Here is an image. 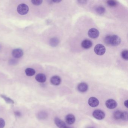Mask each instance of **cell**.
I'll use <instances>...</instances> for the list:
<instances>
[{
    "mask_svg": "<svg viewBox=\"0 0 128 128\" xmlns=\"http://www.w3.org/2000/svg\"><path fill=\"white\" fill-rule=\"evenodd\" d=\"M17 63V61L16 60H10V64L12 65H13V64H16Z\"/></svg>",
    "mask_w": 128,
    "mask_h": 128,
    "instance_id": "4316f807",
    "label": "cell"
},
{
    "mask_svg": "<svg viewBox=\"0 0 128 128\" xmlns=\"http://www.w3.org/2000/svg\"><path fill=\"white\" fill-rule=\"evenodd\" d=\"M54 123L56 126L59 128H66V127L65 123L58 117L55 118Z\"/></svg>",
    "mask_w": 128,
    "mask_h": 128,
    "instance_id": "30bf717a",
    "label": "cell"
},
{
    "mask_svg": "<svg viewBox=\"0 0 128 128\" xmlns=\"http://www.w3.org/2000/svg\"><path fill=\"white\" fill-rule=\"evenodd\" d=\"M15 114L17 115V116H20L21 115V114L20 112H15Z\"/></svg>",
    "mask_w": 128,
    "mask_h": 128,
    "instance_id": "f1b7e54d",
    "label": "cell"
},
{
    "mask_svg": "<svg viewBox=\"0 0 128 128\" xmlns=\"http://www.w3.org/2000/svg\"><path fill=\"white\" fill-rule=\"evenodd\" d=\"M94 52L98 55H103L106 52V48L104 46L101 44H98L94 48Z\"/></svg>",
    "mask_w": 128,
    "mask_h": 128,
    "instance_id": "7a4b0ae2",
    "label": "cell"
},
{
    "mask_svg": "<svg viewBox=\"0 0 128 128\" xmlns=\"http://www.w3.org/2000/svg\"><path fill=\"white\" fill-rule=\"evenodd\" d=\"M88 89L87 84L85 83H81L78 86V90L81 92H84L87 91Z\"/></svg>",
    "mask_w": 128,
    "mask_h": 128,
    "instance_id": "9c48e42d",
    "label": "cell"
},
{
    "mask_svg": "<svg viewBox=\"0 0 128 128\" xmlns=\"http://www.w3.org/2000/svg\"><path fill=\"white\" fill-rule=\"evenodd\" d=\"M59 40L56 38H53L50 40V44L53 47H56L59 43Z\"/></svg>",
    "mask_w": 128,
    "mask_h": 128,
    "instance_id": "2e32d148",
    "label": "cell"
},
{
    "mask_svg": "<svg viewBox=\"0 0 128 128\" xmlns=\"http://www.w3.org/2000/svg\"><path fill=\"white\" fill-rule=\"evenodd\" d=\"M76 118L72 114H68L66 117V120L68 124L71 125L73 124L75 121Z\"/></svg>",
    "mask_w": 128,
    "mask_h": 128,
    "instance_id": "4fadbf2b",
    "label": "cell"
},
{
    "mask_svg": "<svg viewBox=\"0 0 128 128\" xmlns=\"http://www.w3.org/2000/svg\"><path fill=\"white\" fill-rule=\"evenodd\" d=\"M121 42L120 38L116 35L111 36V38L110 45L113 46H117L119 45Z\"/></svg>",
    "mask_w": 128,
    "mask_h": 128,
    "instance_id": "277c9868",
    "label": "cell"
},
{
    "mask_svg": "<svg viewBox=\"0 0 128 128\" xmlns=\"http://www.w3.org/2000/svg\"><path fill=\"white\" fill-rule=\"evenodd\" d=\"M61 0H53V2H54L56 3H58L60 2H61Z\"/></svg>",
    "mask_w": 128,
    "mask_h": 128,
    "instance_id": "f546056e",
    "label": "cell"
},
{
    "mask_svg": "<svg viewBox=\"0 0 128 128\" xmlns=\"http://www.w3.org/2000/svg\"><path fill=\"white\" fill-rule=\"evenodd\" d=\"M88 103L90 106L93 108H95L98 105L99 102L96 97H91L89 98Z\"/></svg>",
    "mask_w": 128,
    "mask_h": 128,
    "instance_id": "52a82bcc",
    "label": "cell"
},
{
    "mask_svg": "<svg viewBox=\"0 0 128 128\" xmlns=\"http://www.w3.org/2000/svg\"><path fill=\"white\" fill-rule=\"evenodd\" d=\"M99 32L98 30L95 28H92L89 30L88 32V35L91 38H96L99 36Z\"/></svg>",
    "mask_w": 128,
    "mask_h": 128,
    "instance_id": "5b68a950",
    "label": "cell"
},
{
    "mask_svg": "<svg viewBox=\"0 0 128 128\" xmlns=\"http://www.w3.org/2000/svg\"><path fill=\"white\" fill-rule=\"evenodd\" d=\"M92 115L94 117L98 120H102L104 118L105 114L104 112L100 110H96L93 112Z\"/></svg>",
    "mask_w": 128,
    "mask_h": 128,
    "instance_id": "3957f363",
    "label": "cell"
},
{
    "mask_svg": "<svg viewBox=\"0 0 128 128\" xmlns=\"http://www.w3.org/2000/svg\"><path fill=\"white\" fill-rule=\"evenodd\" d=\"M81 46L82 48L84 49H89L92 47V43L89 40H85L82 42Z\"/></svg>",
    "mask_w": 128,
    "mask_h": 128,
    "instance_id": "8fae6325",
    "label": "cell"
},
{
    "mask_svg": "<svg viewBox=\"0 0 128 128\" xmlns=\"http://www.w3.org/2000/svg\"><path fill=\"white\" fill-rule=\"evenodd\" d=\"M26 75L28 76H32L34 75L36 73V71L34 69L28 68L25 70Z\"/></svg>",
    "mask_w": 128,
    "mask_h": 128,
    "instance_id": "9a60e30c",
    "label": "cell"
},
{
    "mask_svg": "<svg viewBox=\"0 0 128 128\" xmlns=\"http://www.w3.org/2000/svg\"><path fill=\"white\" fill-rule=\"evenodd\" d=\"M111 38V36H106L104 39V41L105 43L106 44L108 45H110Z\"/></svg>",
    "mask_w": 128,
    "mask_h": 128,
    "instance_id": "603a6c76",
    "label": "cell"
},
{
    "mask_svg": "<svg viewBox=\"0 0 128 128\" xmlns=\"http://www.w3.org/2000/svg\"><path fill=\"white\" fill-rule=\"evenodd\" d=\"M66 128H71V127H68V126H66Z\"/></svg>",
    "mask_w": 128,
    "mask_h": 128,
    "instance_id": "4dcf8cb0",
    "label": "cell"
},
{
    "mask_svg": "<svg viewBox=\"0 0 128 128\" xmlns=\"http://www.w3.org/2000/svg\"><path fill=\"white\" fill-rule=\"evenodd\" d=\"M96 12L100 14H103L105 12V9L102 6H98L96 8Z\"/></svg>",
    "mask_w": 128,
    "mask_h": 128,
    "instance_id": "d6986e66",
    "label": "cell"
},
{
    "mask_svg": "<svg viewBox=\"0 0 128 128\" xmlns=\"http://www.w3.org/2000/svg\"><path fill=\"white\" fill-rule=\"evenodd\" d=\"M24 52L20 48H16L12 50V55L16 58H19L23 56Z\"/></svg>",
    "mask_w": 128,
    "mask_h": 128,
    "instance_id": "ba28073f",
    "label": "cell"
},
{
    "mask_svg": "<svg viewBox=\"0 0 128 128\" xmlns=\"http://www.w3.org/2000/svg\"><path fill=\"white\" fill-rule=\"evenodd\" d=\"M1 96L3 98L5 99V100L6 101V102H8V103H14V102H13V100H11V99L10 98L8 97H7V96H3V95H2Z\"/></svg>",
    "mask_w": 128,
    "mask_h": 128,
    "instance_id": "d4e9b609",
    "label": "cell"
},
{
    "mask_svg": "<svg viewBox=\"0 0 128 128\" xmlns=\"http://www.w3.org/2000/svg\"><path fill=\"white\" fill-rule=\"evenodd\" d=\"M107 4L111 7H114L117 6L118 3L115 0H108L107 1Z\"/></svg>",
    "mask_w": 128,
    "mask_h": 128,
    "instance_id": "44dd1931",
    "label": "cell"
},
{
    "mask_svg": "<svg viewBox=\"0 0 128 128\" xmlns=\"http://www.w3.org/2000/svg\"><path fill=\"white\" fill-rule=\"evenodd\" d=\"M48 116V114L46 112H41L38 114L37 115L38 118L39 119H45Z\"/></svg>",
    "mask_w": 128,
    "mask_h": 128,
    "instance_id": "ac0fdd59",
    "label": "cell"
},
{
    "mask_svg": "<svg viewBox=\"0 0 128 128\" xmlns=\"http://www.w3.org/2000/svg\"><path fill=\"white\" fill-rule=\"evenodd\" d=\"M106 105L108 108L112 109L115 108L117 106L116 102L113 99L108 100L106 102Z\"/></svg>",
    "mask_w": 128,
    "mask_h": 128,
    "instance_id": "8992f818",
    "label": "cell"
},
{
    "mask_svg": "<svg viewBox=\"0 0 128 128\" xmlns=\"http://www.w3.org/2000/svg\"><path fill=\"white\" fill-rule=\"evenodd\" d=\"M121 119L125 121H127L128 119V112H122Z\"/></svg>",
    "mask_w": 128,
    "mask_h": 128,
    "instance_id": "ffe728a7",
    "label": "cell"
},
{
    "mask_svg": "<svg viewBox=\"0 0 128 128\" xmlns=\"http://www.w3.org/2000/svg\"><path fill=\"white\" fill-rule=\"evenodd\" d=\"M87 128H93V127H89Z\"/></svg>",
    "mask_w": 128,
    "mask_h": 128,
    "instance_id": "1f68e13d",
    "label": "cell"
},
{
    "mask_svg": "<svg viewBox=\"0 0 128 128\" xmlns=\"http://www.w3.org/2000/svg\"><path fill=\"white\" fill-rule=\"evenodd\" d=\"M121 56L124 60H128V50H125L122 51L121 53Z\"/></svg>",
    "mask_w": 128,
    "mask_h": 128,
    "instance_id": "7402d4cb",
    "label": "cell"
},
{
    "mask_svg": "<svg viewBox=\"0 0 128 128\" xmlns=\"http://www.w3.org/2000/svg\"><path fill=\"white\" fill-rule=\"evenodd\" d=\"M31 2L33 5L35 6H39L42 4V0H32Z\"/></svg>",
    "mask_w": 128,
    "mask_h": 128,
    "instance_id": "cb8c5ba5",
    "label": "cell"
},
{
    "mask_svg": "<svg viewBox=\"0 0 128 128\" xmlns=\"http://www.w3.org/2000/svg\"><path fill=\"white\" fill-rule=\"evenodd\" d=\"M124 105L126 108H128V100H126L124 102Z\"/></svg>",
    "mask_w": 128,
    "mask_h": 128,
    "instance_id": "83f0119b",
    "label": "cell"
},
{
    "mask_svg": "<svg viewBox=\"0 0 128 128\" xmlns=\"http://www.w3.org/2000/svg\"><path fill=\"white\" fill-rule=\"evenodd\" d=\"M36 79L38 82L40 83H44L46 81V76L42 73L38 74L36 76Z\"/></svg>",
    "mask_w": 128,
    "mask_h": 128,
    "instance_id": "5bb4252c",
    "label": "cell"
},
{
    "mask_svg": "<svg viewBox=\"0 0 128 128\" xmlns=\"http://www.w3.org/2000/svg\"><path fill=\"white\" fill-rule=\"evenodd\" d=\"M29 10V7L28 6L24 4H20L17 8L18 12L22 15L26 14L28 13Z\"/></svg>",
    "mask_w": 128,
    "mask_h": 128,
    "instance_id": "6da1fadb",
    "label": "cell"
},
{
    "mask_svg": "<svg viewBox=\"0 0 128 128\" xmlns=\"http://www.w3.org/2000/svg\"><path fill=\"white\" fill-rule=\"evenodd\" d=\"M5 126V122L2 118H0V128H3Z\"/></svg>",
    "mask_w": 128,
    "mask_h": 128,
    "instance_id": "484cf974",
    "label": "cell"
},
{
    "mask_svg": "<svg viewBox=\"0 0 128 128\" xmlns=\"http://www.w3.org/2000/svg\"><path fill=\"white\" fill-rule=\"evenodd\" d=\"M122 113V112L120 111H116L114 114V118L116 120H119L121 119Z\"/></svg>",
    "mask_w": 128,
    "mask_h": 128,
    "instance_id": "e0dca14e",
    "label": "cell"
},
{
    "mask_svg": "<svg viewBox=\"0 0 128 128\" xmlns=\"http://www.w3.org/2000/svg\"><path fill=\"white\" fill-rule=\"evenodd\" d=\"M60 78L57 76H54L52 77L50 79V82L52 84L54 85H58L61 83Z\"/></svg>",
    "mask_w": 128,
    "mask_h": 128,
    "instance_id": "7c38bea8",
    "label": "cell"
}]
</instances>
